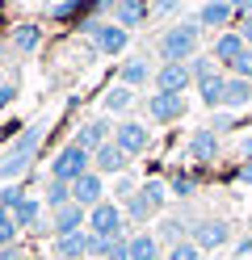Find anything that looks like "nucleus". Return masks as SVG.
I'll return each instance as SVG.
<instances>
[{"instance_id":"18","label":"nucleus","mask_w":252,"mask_h":260,"mask_svg":"<svg viewBox=\"0 0 252 260\" xmlns=\"http://www.w3.org/2000/svg\"><path fill=\"white\" fill-rule=\"evenodd\" d=\"M189 155L198 159V164H210V159H218V135H214L210 126L193 130V139H189Z\"/></svg>"},{"instance_id":"48","label":"nucleus","mask_w":252,"mask_h":260,"mask_svg":"<svg viewBox=\"0 0 252 260\" xmlns=\"http://www.w3.org/2000/svg\"><path fill=\"white\" fill-rule=\"evenodd\" d=\"M5 218H13V214H9V210H5V206H0V222H5Z\"/></svg>"},{"instance_id":"43","label":"nucleus","mask_w":252,"mask_h":260,"mask_svg":"<svg viewBox=\"0 0 252 260\" xmlns=\"http://www.w3.org/2000/svg\"><path fill=\"white\" fill-rule=\"evenodd\" d=\"M235 29H240V34H244V42L252 46V13H248V17H240V25H235Z\"/></svg>"},{"instance_id":"32","label":"nucleus","mask_w":252,"mask_h":260,"mask_svg":"<svg viewBox=\"0 0 252 260\" xmlns=\"http://www.w3.org/2000/svg\"><path fill=\"white\" fill-rule=\"evenodd\" d=\"M101 260H130V235L105 239V256H101Z\"/></svg>"},{"instance_id":"30","label":"nucleus","mask_w":252,"mask_h":260,"mask_svg":"<svg viewBox=\"0 0 252 260\" xmlns=\"http://www.w3.org/2000/svg\"><path fill=\"white\" fill-rule=\"evenodd\" d=\"M189 72H193V84H198V80H206V76L218 72V59L214 55H193L189 59Z\"/></svg>"},{"instance_id":"24","label":"nucleus","mask_w":252,"mask_h":260,"mask_svg":"<svg viewBox=\"0 0 252 260\" xmlns=\"http://www.w3.org/2000/svg\"><path fill=\"white\" fill-rule=\"evenodd\" d=\"M42 210H46V206H42L38 198H25L21 206L13 210V222L21 226V231H34V226H42Z\"/></svg>"},{"instance_id":"45","label":"nucleus","mask_w":252,"mask_h":260,"mask_svg":"<svg viewBox=\"0 0 252 260\" xmlns=\"http://www.w3.org/2000/svg\"><path fill=\"white\" fill-rule=\"evenodd\" d=\"M0 260H25V256L17 252V243H13V248H0Z\"/></svg>"},{"instance_id":"26","label":"nucleus","mask_w":252,"mask_h":260,"mask_svg":"<svg viewBox=\"0 0 252 260\" xmlns=\"http://www.w3.org/2000/svg\"><path fill=\"white\" fill-rule=\"evenodd\" d=\"M134 105V88L130 84H118V88H109L105 96H101V109L105 113H126Z\"/></svg>"},{"instance_id":"6","label":"nucleus","mask_w":252,"mask_h":260,"mask_svg":"<svg viewBox=\"0 0 252 260\" xmlns=\"http://www.w3.org/2000/svg\"><path fill=\"white\" fill-rule=\"evenodd\" d=\"M114 143L134 159V155H143V151L151 147V130H147V122L122 118V122H114Z\"/></svg>"},{"instance_id":"10","label":"nucleus","mask_w":252,"mask_h":260,"mask_svg":"<svg viewBox=\"0 0 252 260\" xmlns=\"http://www.w3.org/2000/svg\"><path fill=\"white\" fill-rule=\"evenodd\" d=\"M244 51H248V42H244L240 29H223V34L214 38V46H210V55L218 59V68H223V72H231V63L240 59Z\"/></svg>"},{"instance_id":"4","label":"nucleus","mask_w":252,"mask_h":260,"mask_svg":"<svg viewBox=\"0 0 252 260\" xmlns=\"http://www.w3.org/2000/svg\"><path fill=\"white\" fill-rule=\"evenodd\" d=\"M89 231L101 235V239H114V235H126V210L118 206V202H97L89 210Z\"/></svg>"},{"instance_id":"5","label":"nucleus","mask_w":252,"mask_h":260,"mask_svg":"<svg viewBox=\"0 0 252 260\" xmlns=\"http://www.w3.org/2000/svg\"><path fill=\"white\" fill-rule=\"evenodd\" d=\"M185 113H189L185 92H151L147 96V122H156V126H173Z\"/></svg>"},{"instance_id":"34","label":"nucleus","mask_w":252,"mask_h":260,"mask_svg":"<svg viewBox=\"0 0 252 260\" xmlns=\"http://www.w3.org/2000/svg\"><path fill=\"white\" fill-rule=\"evenodd\" d=\"M21 202H25V185H21V181H13V185H5V189H0V206H5L9 214H13V210L21 206Z\"/></svg>"},{"instance_id":"41","label":"nucleus","mask_w":252,"mask_h":260,"mask_svg":"<svg viewBox=\"0 0 252 260\" xmlns=\"http://www.w3.org/2000/svg\"><path fill=\"white\" fill-rule=\"evenodd\" d=\"M13 96H17V84H13V80H0V109L13 105Z\"/></svg>"},{"instance_id":"1","label":"nucleus","mask_w":252,"mask_h":260,"mask_svg":"<svg viewBox=\"0 0 252 260\" xmlns=\"http://www.w3.org/2000/svg\"><path fill=\"white\" fill-rule=\"evenodd\" d=\"M156 51H160L164 63H189L193 55H202V25L198 21L164 25V34L156 38Z\"/></svg>"},{"instance_id":"47","label":"nucleus","mask_w":252,"mask_h":260,"mask_svg":"<svg viewBox=\"0 0 252 260\" xmlns=\"http://www.w3.org/2000/svg\"><path fill=\"white\" fill-rule=\"evenodd\" d=\"M240 181H244V185H252V164H244V168H240Z\"/></svg>"},{"instance_id":"28","label":"nucleus","mask_w":252,"mask_h":260,"mask_svg":"<svg viewBox=\"0 0 252 260\" xmlns=\"http://www.w3.org/2000/svg\"><path fill=\"white\" fill-rule=\"evenodd\" d=\"M80 13H97V0H93V5H80V0H59V5H50L46 17H50V21H72V17H80Z\"/></svg>"},{"instance_id":"29","label":"nucleus","mask_w":252,"mask_h":260,"mask_svg":"<svg viewBox=\"0 0 252 260\" xmlns=\"http://www.w3.org/2000/svg\"><path fill=\"white\" fill-rule=\"evenodd\" d=\"M67 202H72V185H67V181H46L42 206H46V210H63Z\"/></svg>"},{"instance_id":"39","label":"nucleus","mask_w":252,"mask_h":260,"mask_svg":"<svg viewBox=\"0 0 252 260\" xmlns=\"http://www.w3.org/2000/svg\"><path fill=\"white\" fill-rule=\"evenodd\" d=\"M185 0H151V17H173Z\"/></svg>"},{"instance_id":"3","label":"nucleus","mask_w":252,"mask_h":260,"mask_svg":"<svg viewBox=\"0 0 252 260\" xmlns=\"http://www.w3.org/2000/svg\"><path fill=\"white\" fill-rule=\"evenodd\" d=\"M38 139H42V126H30L21 139L13 143V151L0 159V181H17V176H25V168H30V159H34V147H38Z\"/></svg>"},{"instance_id":"20","label":"nucleus","mask_w":252,"mask_h":260,"mask_svg":"<svg viewBox=\"0 0 252 260\" xmlns=\"http://www.w3.org/2000/svg\"><path fill=\"white\" fill-rule=\"evenodd\" d=\"M9 46L13 51H21V55H34L42 46V29L34 25V21H21V25H13V34H9Z\"/></svg>"},{"instance_id":"42","label":"nucleus","mask_w":252,"mask_h":260,"mask_svg":"<svg viewBox=\"0 0 252 260\" xmlns=\"http://www.w3.org/2000/svg\"><path fill=\"white\" fill-rule=\"evenodd\" d=\"M240 159H244V164H252V135L240 139Z\"/></svg>"},{"instance_id":"14","label":"nucleus","mask_w":252,"mask_h":260,"mask_svg":"<svg viewBox=\"0 0 252 260\" xmlns=\"http://www.w3.org/2000/svg\"><path fill=\"white\" fill-rule=\"evenodd\" d=\"M93 46L101 55H122L126 46H130V29H122L118 21H101V29L93 34Z\"/></svg>"},{"instance_id":"15","label":"nucleus","mask_w":252,"mask_h":260,"mask_svg":"<svg viewBox=\"0 0 252 260\" xmlns=\"http://www.w3.org/2000/svg\"><path fill=\"white\" fill-rule=\"evenodd\" d=\"M89 226V210L76 206V202H67L63 210H50V231L55 235H72V231H84Z\"/></svg>"},{"instance_id":"37","label":"nucleus","mask_w":252,"mask_h":260,"mask_svg":"<svg viewBox=\"0 0 252 260\" xmlns=\"http://www.w3.org/2000/svg\"><path fill=\"white\" fill-rule=\"evenodd\" d=\"M227 76H240V80H252V46H248V51H244L240 59L231 63V72H227Z\"/></svg>"},{"instance_id":"8","label":"nucleus","mask_w":252,"mask_h":260,"mask_svg":"<svg viewBox=\"0 0 252 260\" xmlns=\"http://www.w3.org/2000/svg\"><path fill=\"white\" fill-rule=\"evenodd\" d=\"M55 256L59 260H89L93 256V231H72V235H55Z\"/></svg>"},{"instance_id":"21","label":"nucleus","mask_w":252,"mask_h":260,"mask_svg":"<svg viewBox=\"0 0 252 260\" xmlns=\"http://www.w3.org/2000/svg\"><path fill=\"white\" fill-rule=\"evenodd\" d=\"M164 243H160V235L156 231H139V235H130V260H160L164 252Z\"/></svg>"},{"instance_id":"2","label":"nucleus","mask_w":252,"mask_h":260,"mask_svg":"<svg viewBox=\"0 0 252 260\" xmlns=\"http://www.w3.org/2000/svg\"><path fill=\"white\" fill-rule=\"evenodd\" d=\"M84 172H93V151H84L80 143L72 139L67 147H59L55 151V159H50V181H80Z\"/></svg>"},{"instance_id":"12","label":"nucleus","mask_w":252,"mask_h":260,"mask_svg":"<svg viewBox=\"0 0 252 260\" xmlns=\"http://www.w3.org/2000/svg\"><path fill=\"white\" fill-rule=\"evenodd\" d=\"M126 164H130V155L118 147L114 139L105 143V147H97V151H93V172H101V176H122Z\"/></svg>"},{"instance_id":"31","label":"nucleus","mask_w":252,"mask_h":260,"mask_svg":"<svg viewBox=\"0 0 252 260\" xmlns=\"http://www.w3.org/2000/svg\"><path fill=\"white\" fill-rule=\"evenodd\" d=\"M164 260H202V248L193 239H181V243H173V248L164 252Z\"/></svg>"},{"instance_id":"25","label":"nucleus","mask_w":252,"mask_h":260,"mask_svg":"<svg viewBox=\"0 0 252 260\" xmlns=\"http://www.w3.org/2000/svg\"><path fill=\"white\" fill-rule=\"evenodd\" d=\"M248 101H252V80L227 76V96H223V109H244Z\"/></svg>"},{"instance_id":"36","label":"nucleus","mask_w":252,"mask_h":260,"mask_svg":"<svg viewBox=\"0 0 252 260\" xmlns=\"http://www.w3.org/2000/svg\"><path fill=\"white\" fill-rule=\"evenodd\" d=\"M193 181H189V176H185V172H177V176H168V193H173V198H193Z\"/></svg>"},{"instance_id":"23","label":"nucleus","mask_w":252,"mask_h":260,"mask_svg":"<svg viewBox=\"0 0 252 260\" xmlns=\"http://www.w3.org/2000/svg\"><path fill=\"white\" fill-rule=\"evenodd\" d=\"M189 226L193 222H185V218H160V226H156V235H160V243L164 248H173V243H181V239H189Z\"/></svg>"},{"instance_id":"7","label":"nucleus","mask_w":252,"mask_h":260,"mask_svg":"<svg viewBox=\"0 0 252 260\" xmlns=\"http://www.w3.org/2000/svg\"><path fill=\"white\" fill-rule=\"evenodd\" d=\"M189 239L198 243L202 252H210V248H227V239H231V222L227 218H198L193 226H189Z\"/></svg>"},{"instance_id":"40","label":"nucleus","mask_w":252,"mask_h":260,"mask_svg":"<svg viewBox=\"0 0 252 260\" xmlns=\"http://www.w3.org/2000/svg\"><path fill=\"white\" fill-rule=\"evenodd\" d=\"M231 126H235V113H214V118H210L214 135H223V130H231Z\"/></svg>"},{"instance_id":"13","label":"nucleus","mask_w":252,"mask_h":260,"mask_svg":"<svg viewBox=\"0 0 252 260\" xmlns=\"http://www.w3.org/2000/svg\"><path fill=\"white\" fill-rule=\"evenodd\" d=\"M147 17H151V0H118V5H114V21L122 29H130V34L143 29Z\"/></svg>"},{"instance_id":"19","label":"nucleus","mask_w":252,"mask_h":260,"mask_svg":"<svg viewBox=\"0 0 252 260\" xmlns=\"http://www.w3.org/2000/svg\"><path fill=\"white\" fill-rule=\"evenodd\" d=\"M198 96H202V105H206V109H223L227 76H223V72H214V76H206V80H198Z\"/></svg>"},{"instance_id":"17","label":"nucleus","mask_w":252,"mask_h":260,"mask_svg":"<svg viewBox=\"0 0 252 260\" xmlns=\"http://www.w3.org/2000/svg\"><path fill=\"white\" fill-rule=\"evenodd\" d=\"M231 13H235V9H231V0H206V5L198 9V17H193V21H198L202 29H218V34H223L227 21H231Z\"/></svg>"},{"instance_id":"38","label":"nucleus","mask_w":252,"mask_h":260,"mask_svg":"<svg viewBox=\"0 0 252 260\" xmlns=\"http://www.w3.org/2000/svg\"><path fill=\"white\" fill-rule=\"evenodd\" d=\"M17 235H21V226H17L13 218H5V222H0V248H13V243H17Z\"/></svg>"},{"instance_id":"35","label":"nucleus","mask_w":252,"mask_h":260,"mask_svg":"<svg viewBox=\"0 0 252 260\" xmlns=\"http://www.w3.org/2000/svg\"><path fill=\"white\" fill-rule=\"evenodd\" d=\"M134 193H139V181H134L130 172H122V176L114 181V198H118V202H130Z\"/></svg>"},{"instance_id":"27","label":"nucleus","mask_w":252,"mask_h":260,"mask_svg":"<svg viewBox=\"0 0 252 260\" xmlns=\"http://www.w3.org/2000/svg\"><path fill=\"white\" fill-rule=\"evenodd\" d=\"M122 210H126V222H139V226H143V222H151V218L160 214V210L151 206V202L143 198V193H134L130 202H122Z\"/></svg>"},{"instance_id":"9","label":"nucleus","mask_w":252,"mask_h":260,"mask_svg":"<svg viewBox=\"0 0 252 260\" xmlns=\"http://www.w3.org/2000/svg\"><path fill=\"white\" fill-rule=\"evenodd\" d=\"M151 84H156V92H185L193 84V72H189V63H160Z\"/></svg>"},{"instance_id":"49","label":"nucleus","mask_w":252,"mask_h":260,"mask_svg":"<svg viewBox=\"0 0 252 260\" xmlns=\"http://www.w3.org/2000/svg\"><path fill=\"white\" fill-rule=\"evenodd\" d=\"M25 260H38V256H25Z\"/></svg>"},{"instance_id":"46","label":"nucleus","mask_w":252,"mask_h":260,"mask_svg":"<svg viewBox=\"0 0 252 260\" xmlns=\"http://www.w3.org/2000/svg\"><path fill=\"white\" fill-rule=\"evenodd\" d=\"M114 5L118 0H97V13H114Z\"/></svg>"},{"instance_id":"11","label":"nucleus","mask_w":252,"mask_h":260,"mask_svg":"<svg viewBox=\"0 0 252 260\" xmlns=\"http://www.w3.org/2000/svg\"><path fill=\"white\" fill-rule=\"evenodd\" d=\"M72 202L84 206V210H93L97 202H105V176L101 172H84L80 181H72Z\"/></svg>"},{"instance_id":"16","label":"nucleus","mask_w":252,"mask_h":260,"mask_svg":"<svg viewBox=\"0 0 252 260\" xmlns=\"http://www.w3.org/2000/svg\"><path fill=\"white\" fill-rule=\"evenodd\" d=\"M114 139V122L109 118H89L80 130H76V143L84 151H97V147H105V143Z\"/></svg>"},{"instance_id":"44","label":"nucleus","mask_w":252,"mask_h":260,"mask_svg":"<svg viewBox=\"0 0 252 260\" xmlns=\"http://www.w3.org/2000/svg\"><path fill=\"white\" fill-rule=\"evenodd\" d=\"M231 9H235V17H248V13H252V0H231Z\"/></svg>"},{"instance_id":"33","label":"nucleus","mask_w":252,"mask_h":260,"mask_svg":"<svg viewBox=\"0 0 252 260\" xmlns=\"http://www.w3.org/2000/svg\"><path fill=\"white\" fill-rule=\"evenodd\" d=\"M139 193H143V198L156 206V210H164V202H168V185H164V181H143Z\"/></svg>"},{"instance_id":"22","label":"nucleus","mask_w":252,"mask_h":260,"mask_svg":"<svg viewBox=\"0 0 252 260\" xmlns=\"http://www.w3.org/2000/svg\"><path fill=\"white\" fill-rule=\"evenodd\" d=\"M118 80H122V84H130V88H139V84H147V80H156V72H151V63H147L143 55H134V59L122 63Z\"/></svg>"}]
</instances>
